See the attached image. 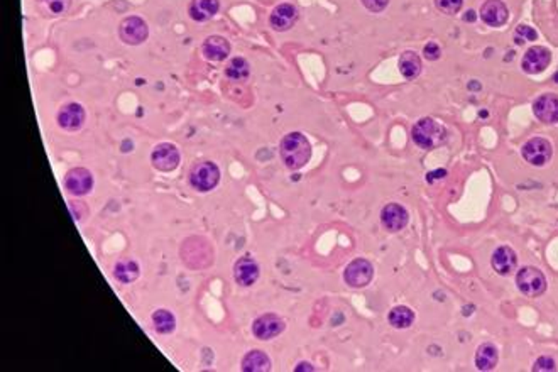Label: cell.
<instances>
[{"mask_svg":"<svg viewBox=\"0 0 558 372\" xmlns=\"http://www.w3.org/2000/svg\"><path fill=\"white\" fill-rule=\"evenodd\" d=\"M203 54L211 62H223L231 54V45L222 36H210L203 42Z\"/></svg>","mask_w":558,"mask_h":372,"instance_id":"d6986e66","label":"cell"},{"mask_svg":"<svg viewBox=\"0 0 558 372\" xmlns=\"http://www.w3.org/2000/svg\"><path fill=\"white\" fill-rule=\"evenodd\" d=\"M151 163L156 170L164 173L176 170L180 164V151L170 142H163L154 148L153 154H151Z\"/></svg>","mask_w":558,"mask_h":372,"instance_id":"52a82bcc","label":"cell"},{"mask_svg":"<svg viewBox=\"0 0 558 372\" xmlns=\"http://www.w3.org/2000/svg\"><path fill=\"white\" fill-rule=\"evenodd\" d=\"M119 34H120V39H122L125 45L137 46V45H142V42L148 39L149 29H148V24H146L141 17L131 16V17H125L122 23H120Z\"/></svg>","mask_w":558,"mask_h":372,"instance_id":"5b68a950","label":"cell"},{"mask_svg":"<svg viewBox=\"0 0 558 372\" xmlns=\"http://www.w3.org/2000/svg\"><path fill=\"white\" fill-rule=\"evenodd\" d=\"M139 264L132 261V259H122L114 267L115 279L120 281V283H132V281L139 278Z\"/></svg>","mask_w":558,"mask_h":372,"instance_id":"603a6c76","label":"cell"},{"mask_svg":"<svg viewBox=\"0 0 558 372\" xmlns=\"http://www.w3.org/2000/svg\"><path fill=\"white\" fill-rule=\"evenodd\" d=\"M469 88L470 90H479V88H481V85H479V83H470Z\"/></svg>","mask_w":558,"mask_h":372,"instance_id":"74e56055","label":"cell"},{"mask_svg":"<svg viewBox=\"0 0 558 372\" xmlns=\"http://www.w3.org/2000/svg\"><path fill=\"white\" fill-rule=\"evenodd\" d=\"M555 80H557V83H558V73L555 75Z\"/></svg>","mask_w":558,"mask_h":372,"instance_id":"f35d334b","label":"cell"},{"mask_svg":"<svg viewBox=\"0 0 558 372\" xmlns=\"http://www.w3.org/2000/svg\"><path fill=\"white\" fill-rule=\"evenodd\" d=\"M516 284L520 288V291L526 296H542L547 291V278L540 269L536 267H523L518 271Z\"/></svg>","mask_w":558,"mask_h":372,"instance_id":"277c9868","label":"cell"},{"mask_svg":"<svg viewBox=\"0 0 558 372\" xmlns=\"http://www.w3.org/2000/svg\"><path fill=\"white\" fill-rule=\"evenodd\" d=\"M497 359H499V354H497L496 345L482 344L475 354V366L479 371H491L496 367Z\"/></svg>","mask_w":558,"mask_h":372,"instance_id":"7402d4cb","label":"cell"},{"mask_svg":"<svg viewBox=\"0 0 558 372\" xmlns=\"http://www.w3.org/2000/svg\"><path fill=\"white\" fill-rule=\"evenodd\" d=\"M388 320L395 328H408L413 325L414 313L408 306H396V308L389 311Z\"/></svg>","mask_w":558,"mask_h":372,"instance_id":"d4e9b609","label":"cell"},{"mask_svg":"<svg viewBox=\"0 0 558 372\" xmlns=\"http://www.w3.org/2000/svg\"><path fill=\"white\" fill-rule=\"evenodd\" d=\"M492 267L497 274L509 276L513 271H516L518 267V257L516 252L508 245L496 249V252L492 254Z\"/></svg>","mask_w":558,"mask_h":372,"instance_id":"ac0fdd59","label":"cell"},{"mask_svg":"<svg viewBox=\"0 0 558 372\" xmlns=\"http://www.w3.org/2000/svg\"><path fill=\"white\" fill-rule=\"evenodd\" d=\"M220 2L219 0H192L190 4V17L198 23H205L219 12Z\"/></svg>","mask_w":558,"mask_h":372,"instance_id":"ffe728a7","label":"cell"},{"mask_svg":"<svg viewBox=\"0 0 558 372\" xmlns=\"http://www.w3.org/2000/svg\"><path fill=\"white\" fill-rule=\"evenodd\" d=\"M380 222L389 232H400L408 225L409 215L400 203H389L380 211Z\"/></svg>","mask_w":558,"mask_h":372,"instance_id":"8fae6325","label":"cell"},{"mask_svg":"<svg viewBox=\"0 0 558 372\" xmlns=\"http://www.w3.org/2000/svg\"><path fill=\"white\" fill-rule=\"evenodd\" d=\"M462 4H464L462 0H435L436 8L447 16L457 14V12L462 8Z\"/></svg>","mask_w":558,"mask_h":372,"instance_id":"f1b7e54d","label":"cell"},{"mask_svg":"<svg viewBox=\"0 0 558 372\" xmlns=\"http://www.w3.org/2000/svg\"><path fill=\"white\" fill-rule=\"evenodd\" d=\"M440 46L436 45V42H428L425 46V50H423V56L428 59V62H435V59L440 58Z\"/></svg>","mask_w":558,"mask_h":372,"instance_id":"1f68e13d","label":"cell"},{"mask_svg":"<svg viewBox=\"0 0 558 372\" xmlns=\"http://www.w3.org/2000/svg\"><path fill=\"white\" fill-rule=\"evenodd\" d=\"M533 112L536 119L545 124L558 122V95L547 93L538 97L533 103Z\"/></svg>","mask_w":558,"mask_h":372,"instance_id":"5bb4252c","label":"cell"},{"mask_svg":"<svg viewBox=\"0 0 558 372\" xmlns=\"http://www.w3.org/2000/svg\"><path fill=\"white\" fill-rule=\"evenodd\" d=\"M39 11L47 16H62L68 12L71 0H36Z\"/></svg>","mask_w":558,"mask_h":372,"instance_id":"83f0119b","label":"cell"},{"mask_svg":"<svg viewBox=\"0 0 558 372\" xmlns=\"http://www.w3.org/2000/svg\"><path fill=\"white\" fill-rule=\"evenodd\" d=\"M508 7L501 0H487L481 7V19L491 28H499L508 23Z\"/></svg>","mask_w":558,"mask_h":372,"instance_id":"2e32d148","label":"cell"},{"mask_svg":"<svg viewBox=\"0 0 558 372\" xmlns=\"http://www.w3.org/2000/svg\"><path fill=\"white\" fill-rule=\"evenodd\" d=\"M536 37H538V34H536L533 28H528V25H520V28L516 29V33H514L516 45H523V42L526 41H535Z\"/></svg>","mask_w":558,"mask_h":372,"instance_id":"f546056e","label":"cell"},{"mask_svg":"<svg viewBox=\"0 0 558 372\" xmlns=\"http://www.w3.org/2000/svg\"><path fill=\"white\" fill-rule=\"evenodd\" d=\"M220 181V170L215 163L202 161L194 164L190 173V183L198 192H210Z\"/></svg>","mask_w":558,"mask_h":372,"instance_id":"3957f363","label":"cell"},{"mask_svg":"<svg viewBox=\"0 0 558 372\" xmlns=\"http://www.w3.org/2000/svg\"><path fill=\"white\" fill-rule=\"evenodd\" d=\"M447 175V171L445 170H438V171H431V173H428V181H430V183H434L435 180H442L443 176Z\"/></svg>","mask_w":558,"mask_h":372,"instance_id":"e575fe53","label":"cell"},{"mask_svg":"<svg viewBox=\"0 0 558 372\" xmlns=\"http://www.w3.org/2000/svg\"><path fill=\"white\" fill-rule=\"evenodd\" d=\"M271 369V361L262 350H250V352L242 359V371L248 372H264Z\"/></svg>","mask_w":558,"mask_h":372,"instance_id":"44dd1931","label":"cell"},{"mask_svg":"<svg viewBox=\"0 0 558 372\" xmlns=\"http://www.w3.org/2000/svg\"><path fill=\"white\" fill-rule=\"evenodd\" d=\"M400 71L406 80H413L422 73V59L413 51H406L400 58Z\"/></svg>","mask_w":558,"mask_h":372,"instance_id":"cb8c5ba5","label":"cell"},{"mask_svg":"<svg viewBox=\"0 0 558 372\" xmlns=\"http://www.w3.org/2000/svg\"><path fill=\"white\" fill-rule=\"evenodd\" d=\"M298 19V8L293 4H279L278 7H274V11L271 12L269 23L274 31H288L295 25Z\"/></svg>","mask_w":558,"mask_h":372,"instance_id":"9a60e30c","label":"cell"},{"mask_svg":"<svg viewBox=\"0 0 558 372\" xmlns=\"http://www.w3.org/2000/svg\"><path fill=\"white\" fill-rule=\"evenodd\" d=\"M64 186L71 194L81 197V194L90 193L93 186V176L92 173L85 168H73L71 171H68V175L64 176Z\"/></svg>","mask_w":558,"mask_h":372,"instance_id":"30bf717a","label":"cell"},{"mask_svg":"<svg viewBox=\"0 0 558 372\" xmlns=\"http://www.w3.org/2000/svg\"><path fill=\"white\" fill-rule=\"evenodd\" d=\"M364 7L371 12H383L388 7L389 0H362Z\"/></svg>","mask_w":558,"mask_h":372,"instance_id":"d6a6232c","label":"cell"},{"mask_svg":"<svg viewBox=\"0 0 558 372\" xmlns=\"http://www.w3.org/2000/svg\"><path fill=\"white\" fill-rule=\"evenodd\" d=\"M555 369H557L555 361H553V359L548 357V356L540 357L538 361L535 362V366H533V371H555Z\"/></svg>","mask_w":558,"mask_h":372,"instance_id":"4dcf8cb0","label":"cell"},{"mask_svg":"<svg viewBox=\"0 0 558 372\" xmlns=\"http://www.w3.org/2000/svg\"><path fill=\"white\" fill-rule=\"evenodd\" d=\"M85 109L80 105V103H66V105L62 107L58 114V124L59 127L64 129V131H78L81 129V125L85 124Z\"/></svg>","mask_w":558,"mask_h":372,"instance_id":"4fadbf2b","label":"cell"},{"mask_svg":"<svg viewBox=\"0 0 558 372\" xmlns=\"http://www.w3.org/2000/svg\"><path fill=\"white\" fill-rule=\"evenodd\" d=\"M550 51L545 50L543 46H533L523 56L521 68L530 75H536V73H542L550 64Z\"/></svg>","mask_w":558,"mask_h":372,"instance_id":"7c38bea8","label":"cell"},{"mask_svg":"<svg viewBox=\"0 0 558 372\" xmlns=\"http://www.w3.org/2000/svg\"><path fill=\"white\" fill-rule=\"evenodd\" d=\"M372 276H374V269H372V264L366 259L352 261L345 267L344 272L345 283L352 288H366L372 281Z\"/></svg>","mask_w":558,"mask_h":372,"instance_id":"8992f818","label":"cell"},{"mask_svg":"<svg viewBox=\"0 0 558 372\" xmlns=\"http://www.w3.org/2000/svg\"><path fill=\"white\" fill-rule=\"evenodd\" d=\"M523 158L533 166H545L552 159V144L542 137L530 139L521 149Z\"/></svg>","mask_w":558,"mask_h":372,"instance_id":"ba28073f","label":"cell"},{"mask_svg":"<svg viewBox=\"0 0 558 372\" xmlns=\"http://www.w3.org/2000/svg\"><path fill=\"white\" fill-rule=\"evenodd\" d=\"M249 73V63L245 62L244 58H233L232 62L227 64V68H225V75H227L228 80L233 81L248 80Z\"/></svg>","mask_w":558,"mask_h":372,"instance_id":"4316f807","label":"cell"},{"mask_svg":"<svg viewBox=\"0 0 558 372\" xmlns=\"http://www.w3.org/2000/svg\"><path fill=\"white\" fill-rule=\"evenodd\" d=\"M153 323H154L156 332H158V334H161V335L171 334V332L175 330V327H176V320H175V317H173V313H171L170 310L154 311Z\"/></svg>","mask_w":558,"mask_h":372,"instance_id":"484cf974","label":"cell"},{"mask_svg":"<svg viewBox=\"0 0 558 372\" xmlns=\"http://www.w3.org/2000/svg\"><path fill=\"white\" fill-rule=\"evenodd\" d=\"M411 137H413L414 144L422 149H435L436 146H440L447 137V131L442 124H438L436 120L430 119V117H423L417 124L413 125L411 131Z\"/></svg>","mask_w":558,"mask_h":372,"instance_id":"7a4b0ae2","label":"cell"},{"mask_svg":"<svg viewBox=\"0 0 558 372\" xmlns=\"http://www.w3.org/2000/svg\"><path fill=\"white\" fill-rule=\"evenodd\" d=\"M233 278L240 286H252L259 278L257 262L250 257H240L233 266Z\"/></svg>","mask_w":558,"mask_h":372,"instance_id":"e0dca14e","label":"cell"},{"mask_svg":"<svg viewBox=\"0 0 558 372\" xmlns=\"http://www.w3.org/2000/svg\"><path fill=\"white\" fill-rule=\"evenodd\" d=\"M475 17H477V16H475V12H474V11H469V12H467V14L464 16V21H467V23H472V21H475Z\"/></svg>","mask_w":558,"mask_h":372,"instance_id":"8d00e7d4","label":"cell"},{"mask_svg":"<svg viewBox=\"0 0 558 372\" xmlns=\"http://www.w3.org/2000/svg\"><path fill=\"white\" fill-rule=\"evenodd\" d=\"M284 330V322L278 315L266 313L262 317L256 318V322L252 323V334L257 337L259 340H271L274 337H278L281 332Z\"/></svg>","mask_w":558,"mask_h":372,"instance_id":"9c48e42d","label":"cell"},{"mask_svg":"<svg viewBox=\"0 0 558 372\" xmlns=\"http://www.w3.org/2000/svg\"><path fill=\"white\" fill-rule=\"evenodd\" d=\"M70 210L73 211L76 220H80L86 215V207L81 202H70Z\"/></svg>","mask_w":558,"mask_h":372,"instance_id":"836d02e7","label":"cell"},{"mask_svg":"<svg viewBox=\"0 0 558 372\" xmlns=\"http://www.w3.org/2000/svg\"><path fill=\"white\" fill-rule=\"evenodd\" d=\"M281 158L289 170H300L310 161L311 146L301 132H291L281 141Z\"/></svg>","mask_w":558,"mask_h":372,"instance_id":"6da1fadb","label":"cell"},{"mask_svg":"<svg viewBox=\"0 0 558 372\" xmlns=\"http://www.w3.org/2000/svg\"><path fill=\"white\" fill-rule=\"evenodd\" d=\"M296 371H315V367H311L308 362H300L296 367Z\"/></svg>","mask_w":558,"mask_h":372,"instance_id":"d590c367","label":"cell"}]
</instances>
